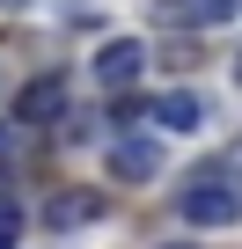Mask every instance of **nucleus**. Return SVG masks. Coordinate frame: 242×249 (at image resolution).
I'll return each mask as SVG.
<instances>
[{
    "mask_svg": "<svg viewBox=\"0 0 242 249\" xmlns=\"http://www.w3.org/2000/svg\"><path fill=\"white\" fill-rule=\"evenodd\" d=\"M110 169L125 176V183H154L162 176V140H117L110 147Z\"/></svg>",
    "mask_w": 242,
    "mask_h": 249,
    "instance_id": "6",
    "label": "nucleus"
},
{
    "mask_svg": "<svg viewBox=\"0 0 242 249\" xmlns=\"http://www.w3.org/2000/svg\"><path fill=\"white\" fill-rule=\"evenodd\" d=\"M103 220V191H52L44 198V227L74 234V227H95Z\"/></svg>",
    "mask_w": 242,
    "mask_h": 249,
    "instance_id": "4",
    "label": "nucleus"
},
{
    "mask_svg": "<svg viewBox=\"0 0 242 249\" xmlns=\"http://www.w3.org/2000/svg\"><path fill=\"white\" fill-rule=\"evenodd\" d=\"M15 234H22V205L0 191V249H15Z\"/></svg>",
    "mask_w": 242,
    "mask_h": 249,
    "instance_id": "8",
    "label": "nucleus"
},
{
    "mask_svg": "<svg viewBox=\"0 0 242 249\" xmlns=\"http://www.w3.org/2000/svg\"><path fill=\"white\" fill-rule=\"evenodd\" d=\"M198 117H205V103H198L191 88H169V95H154V124H162V132H198Z\"/></svg>",
    "mask_w": 242,
    "mask_h": 249,
    "instance_id": "7",
    "label": "nucleus"
},
{
    "mask_svg": "<svg viewBox=\"0 0 242 249\" xmlns=\"http://www.w3.org/2000/svg\"><path fill=\"white\" fill-rule=\"evenodd\" d=\"M191 227H235L242 220V176L235 169H213V176H198L191 191H184V205H176Z\"/></svg>",
    "mask_w": 242,
    "mask_h": 249,
    "instance_id": "1",
    "label": "nucleus"
},
{
    "mask_svg": "<svg viewBox=\"0 0 242 249\" xmlns=\"http://www.w3.org/2000/svg\"><path fill=\"white\" fill-rule=\"evenodd\" d=\"M162 249H198V242H162Z\"/></svg>",
    "mask_w": 242,
    "mask_h": 249,
    "instance_id": "10",
    "label": "nucleus"
},
{
    "mask_svg": "<svg viewBox=\"0 0 242 249\" xmlns=\"http://www.w3.org/2000/svg\"><path fill=\"white\" fill-rule=\"evenodd\" d=\"M140 66H147V44L110 37V44L95 52V88H132V81H140Z\"/></svg>",
    "mask_w": 242,
    "mask_h": 249,
    "instance_id": "3",
    "label": "nucleus"
},
{
    "mask_svg": "<svg viewBox=\"0 0 242 249\" xmlns=\"http://www.w3.org/2000/svg\"><path fill=\"white\" fill-rule=\"evenodd\" d=\"M59 110H66V81H59V73H37V81L15 95V117H22V124H52Z\"/></svg>",
    "mask_w": 242,
    "mask_h": 249,
    "instance_id": "5",
    "label": "nucleus"
},
{
    "mask_svg": "<svg viewBox=\"0 0 242 249\" xmlns=\"http://www.w3.org/2000/svg\"><path fill=\"white\" fill-rule=\"evenodd\" d=\"M242 15V0H154V30H220Z\"/></svg>",
    "mask_w": 242,
    "mask_h": 249,
    "instance_id": "2",
    "label": "nucleus"
},
{
    "mask_svg": "<svg viewBox=\"0 0 242 249\" xmlns=\"http://www.w3.org/2000/svg\"><path fill=\"white\" fill-rule=\"evenodd\" d=\"M8 147H15V140H8V124H0V161H8Z\"/></svg>",
    "mask_w": 242,
    "mask_h": 249,
    "instance_id": "9",
    "label": "nucleus"
}]
</instances>
